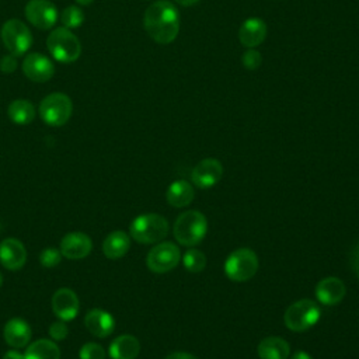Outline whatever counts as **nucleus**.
I'll return each mask as SVG.
<instances>
[{"label":"nucleus","instance_id":"bb28decb","mask_svg":"<svg viewBox=\"0 0 359 359\" xmlns=\"http://www.w3.org/2000/svg\"><path fill=\"white\" fill-rule=\"evenodd\" d=\"M60 20L66 28H77L84 21V14L77 6H69L62 11Z\"/></svg>","mask_w":359,"mask_h":359},{"label":"nucleus","instance_id":"58836bf2","mask_svg":"<svg viewBox=\"0 0 359 359\" xmlns=\"http://www.w3.org/2000/svg\"><path fill=\"white\" fill-rule=\"evenodd\" d=\"M1 283H3V276H1V273H0V286H1Z\"/></svg>","mask_w":359,"mask_h":359},{"label":"nucleus","instance_id":"cd10ccee","mask_svg":"<svg viewBox=\"0 0 359 359\" xmlns=\"http://www.w3.org/2000/svg\"><path fill=\"white\" fill-rule=\"evenodd\" d=\"M80 359H105V351L100 344L86 342L79 351Z\"/></svg>","mask_w":359,"mask_h":359},{"label":"nucleus","instance_id":"a211bd4d","mask_svg":"<svg viewBox=\"0 0 359 359\" xmlns=\"http://www.w3.org/2000/svg\"><path fill=\"white\" fill-rule=\"evenodd\" d=\"M84 325L94 337L105 338L112 334L115 328V320L108 311L101 309H93L86 314Z\"/></svg>","mask_w":359,"mask_h":359},{"label":"nucleus","instance_id":"7c9ffc66","mask_svg":"<svg viewBox=\"0 0 359 359\" xmlns=\"http://www.w3.org/2000/svg\"><path fill=\"white\" fill-rule=\"evenodd\" d=\"M67 334H69L67 325L62 320L52 323L49 327V335L52 341H63L67 337Z\"/></svg>","mask_w":359,"mask_h":359},{"label":"nucleus","instance_id":"f704fd0d","mask_svg":"<svg viewBox=\"0 0 359 359\" xmlns=\"http://www.w3.org/2000/svg\"><path fill=\"white\" fill-rule=\"evenodd\" d=\"M3 359H24V355L21 352H18L17 349H10L4 353Z\"/></svg>","mask_w":359,"mask_h":359},{"label":"nucleus","instance_id":"6ab92c4d","mask_svg":"<svg viewBox=\"0 0 359 359\" xmlns=\"http://www.w3.org/2000/svg\"><path fill=\"white\" fill-rule=\"evenodd\" d=\"M265 36L266 24L258 17L247 18L238 29V39L247 48L258 46L265 39Z\"/></svg>","mask_w":359,"mask_h":359},{"label":"nucleus","instance_id":"c756f323","mask_svg":"<svg viewBox=\"0 0 359 359\" xmlns=\"http://www.w3.org/2000/svg\"><path fill=\"white\" fill-rule=\"evenodd\" d=\"M241 60H243V65L245 66V69H248V70H255V69L259 67V65H261V62H262V57H261V53H259L257 49L248 48V50H245V52L243 53Z\"/></svg>","mask_w":359,"mask_h":359},{"label":"nucleus","instance_id":"72a5a7b5","mask_svg":"<svg viewBox=\"0 0 359 359\" xmlns=\"http://www.w3.org/2000/svg\"><path fill=\"white\" fill-rule=\"evenodd\" d=\"M165 359H198L195 355H192V353H189V352H181V351H178V352H171V353H168L167 356H165Z\"/></svg>","mask_w":359,"mask_h":359},{"label":"nucleus","instance_id":"412c9836","mask_svg":"<svg viewBox=\"0 0 359 359\" xmlns=\"http://www.w3.org/2000/svg\"><path fill=\"white\" fill-rule=\"evenodd\" d=\"M194 196H195L194 187L185 180H177L171 182L165 192L167 202L174 208L188 206L194 201Z\"/></svg>","mask_w":359,"mask_h":359},{"label":"nucleus","instance_id":"c9c22d12","mask_svg":"<svg viewBox=\"0 0 359 359\" xmlns=\"http://www.w3.org/2000/svg\"><path fill=\"white\" fill-rule=\"evenodd\" d=\"M290 359H313L307 352L304 351H296Z\"/></svg>","mask_w":359,"mask_h":359},{"label":"nucleus","instance_id":"1a4fd4ad","mask_svg":"<svg viewBox=\"0 0 359 359\" xmlns=\"http://www.w3.org/2000/svg\"><path fill=\"white\" fill-rule=\"evenodd\" d=\"M181 259L180 248L170 241L157 243L146 257L147 268L154 273H165L174 269Z\"/></svg>","mask_w":359,"mask_h":359},{"label":"nucleus","instance_id":"39448f33","mask_svg":"<svg viewBox=\"0 0 359 359\" xmlns=\"http://www.w3.org/2000/svg\"><path fill=\"white\" fill-rule=\"evenodd\" d=\"M321 311L316 302L302 299L290 304L283 316L285 325L294 332H302L311 328L320 318Z\"/></svg>","mask_w":359,"mask_h":359},{"label":"nucleus","instance_id":"2f4dec72","mask_svg":"<svg viewBox=\"0 0 359 359\" xmlns=\"http://www.w3.org/2000/svg\"><path fill=\"white\" fill-rule=\"evenodd\" d=\"M17 69V56L8 53L0 59V70L3 73H13Z\"/></svg>","mask_w":359,"mask_h":359},{"label":"nucleus","instance_id":"9b49d317","mask_svg":"<svg viewBox=\"0 0 359 359\" xmlns=\"http://www.w3.org/2000/svg\"><path fill=\"white\" fill-rule=\"evenodd\" d=\"M223 174V167L222 163L217 158H203L201 160L192 170L191 172V180L192 184L196 188L201 189H208L215 187Z\"/></svg>","mask_w":359,"mask_h":359},{"label":"nucleus","instance_id":"a878e982","mask_svg":"<svg viewBox=\"0 0 359 359\" xmlns=\"http://www.w3.org/2000/svg\"><path fill=\"white\" fill-rule=\"evenodd\" d=\"M182 264H184V268L192 273H198V272H202L206 266V257L202 251L199 250H188L184 257H182Z\"/></svg>","mask_w":359,"mask_h":359},{"label":"nucleus","instance_id":"4be33fe9","mask_svg":"<svg viewBox=\"0 0 359 359\" xmlns=\"http://www.w3.org/2000/svg\"><path fill=\"white\" fill-rule=\"evenodd\" d=\"M130 247L129 236L122 230L109 233L102 243V252L109 259H118L123 257Z\"/></svg>","mask_w":359,"mask_h":359},{"label":"nucleus","instance_id":"f03ea898","mask_svg":"<svg viewBox=\"0 0 359 359\" xmlns=\"http://www.w3.org/2000/svg\"><path fill=\"white\" fill-rule=\"evenodd\" d=\"M208 231V220L199 210H187L181 213L174 222V237L185 247L199 244Z\"/></svg>","mask_w":359,"mask_h":359},{"label":"nucleus","instance_id":"2eb2a0df","mask_svg":"<svg viewBox=\"0 0 359 359\" xmlns=\"http://www.w3.org/2000/svg\"><path fill=\"white\" fill-rule=\"evenodd\" d=\"M27 261V250L24 244L14 237H8L0 244V262L10 271H17Z\"/></svg>","mask_w":359,"mask_h":359},{"label":"nucleus","instance_id":"473e14b6","mask_svg":"<svg viewBox=\"0 0 359 359\" xmlns=\"http://www.w3.org/2000/svg\"><path fill=\"white\" fill-rule=\"evenodd\" d=\"M349 264H351V268L355 272L356 278L359 279V241L352 247V250L349 252Z\"/></svg>","mask_w":359,"mask_h":359},{"label":"nucleus","instance_id":"0eeeda50","mask_svg":"<svg viewBox=\"0 0 359 359\" xmlns=\"http://www.w3.org/2000/svg\"><path fill=\"white\" fill-rule=\"evenodd\" d=\"M73 112L70 97L63 93H52L46 95L39 105V115L49 126L65 125Z\"/></svg>","mask_w":359,"mask_h":359},{"label":"nucleus","instance_id":"7ed1b4c3","mask_svg":"<svg viewBox=\"0 0 359 359\" xmlns=\"http://www.w3.org/2000/svg\"><path fill=\"white\" fill-rule=\"evenodd\" d=\"M130 237L140 244H156L168 234V222L157 213L136 216L129 226Z\"/></svg>","mask_w":359,"mask_h":359},{"label":"nucleus","instance_id":"4c0bfd02","mask_svg":"<svg viewBox=\"0 0 359 359\" xmlns=\"http://www.w3.org/2000/svg\"><path fill=\"white\" fill-rule=\"evenodd\" d=\"M79 4H81V6H88V4H91L94 0H76Z\"/></svg>","mask_w":359,"mask_h":359},{"label":"nucleus","instance_id":"4468645a","mask_svg":"<svg viewBox=\"0 0 359 359\" xmlns=\"http://www.w3.org/2000/svg\"><path fill=\"white\" fill-rule=\"evenodd\" d=\"M59 250L67 259H81L91 252L93 241L86 233L73 231L62 238Z\"/></svg>","mask_w":359,"mask_h":359},{"label":"nucleus","instance_id":"aec40b11","mask_svg":"<svg viewBox=\"0 0 359 359\" xmlns=\"http://www.w3.org/2000/svg\"><path fill=\"white\" fill-rule=\"evenodd\" d=\"M140 352V342L133 335H119L116 337L108 349L112 359H136Z\"/></svg>","mask_w":359,"mask_h":359},{"label":"nucleus","instance_id":"5701e85b","mask_svg":"<svg viewBox=\"0 0 359 359\" xmlns=\"http://www.w3.org/2000/svg\"><path fill=\"white\" fill-rule=\"evenodd\" d=\"M257 352L261 359H287L290 346L280 337H266L258 344Z\"/></svg>","mask_w":359,"mask_h":359},{"label":"nucleus","instance_id":"dca6fc26","mask_svg":"<svg viewBox=\"0 0 359 359\" xmlns=\"http://www.w3.org/2000/svg\"><path fill=\"white\" fill-rule=\"evenodd\" d=\"M31 327L29 324L20 317L10 318L3 330V337L7 345H10L14 349H20L28 345L31 341Z\"/></svg>","mask_w":359,"mask_h":359},{"label":"nucleus","instance_id":"f3484780","mask_svg":"<svg viewBox=\"0 0 359 359\" xmlns=\"http://www.w3.org/2000/svg\"><path fill=\"white\" fill-rule=\"evenodd\" d=\"M346 289L344 282L335 276L321 279L316 286V297L325 306H334L345 297Z\"/></svg>","mask_w":359,"mask_h":359},{"label":"nucleus","instance_id":"f257e3e1","mask_svg":"<svg viewBox=\"0 0 359 359\" xmlns=\"http://www.w3.org/2000/svg\"><path fill=\"white\" fill-rule=\"evenodd\" d=\"M144 29L149 36L160 45L171 43L180 32V13L168 0L151 3L143 17Z\"/></svg>","mask_w":359,"mask_h":359},{"label":"nucleus","instance_id":"f8f14e48","mask_svg":"<svg viewBox=\"0 0 359 359\" xmlns=\"http://www.w3.org/2000/svg\"><path fill=\"white\" fill-rule=\"evenodd\" d=\"M22 72L29 80L43 83L52 79V76L55 74V66L49 57L42 53L34 52L24 57Z\"/></svg>","mask_w":359,"mask_h":359},{"label":"nucleus","instance_id":"6e6552de","mask_svg":"<svg viewBox=\"0 0 359 359\" xmlns=\"http://www.w3.org/2000/svg\"><path fill=\"white\" fill-rule=\"evenodd\" d=\"M0 36L6 49L14 56H21L22 53H25L32 43V35L29 28L17 18L7 20L3 24Z\"/></svg>","mask_w":359,"mask_h":359},{"label":"nucleus","instance_id":"20e7f679","mask_svg":"<svg viewBox=\"0 0 359 359\" xmlns=\"http://www.w3.org/2000/svg\"><path fill=\"white\" fill-rule=\"evenodd\" d=\"M46 45L50 55L62 63H72L77 60L81 53L79 38L66 27L53 29L46 39Z\"/></svg>","mask_w":359,"mask_h":359},{"label":"nucleus","instance_id":"9d476101","mask_svg":"<svg viewBox=\"0 0 359 359\" xmlns=\"http://www.w3.org/2000/svg\"><path fill=\"white\" fill-rule=\"evenodd\" d=\"M27 20L39 29H49L57 20V10L49 0H29L25 6Z\"/></svg>","mask_w":359,"mask_h":359},{"label":"nucleus","instance_id":"c85d7f7f","mask_svg":"<svg viewBox=\"0 0 359 359\" xmlns=\"http://www.w3.org/2000/svg\"><path fill=\"white\" fill-rule=\"evenodd\" d=\"M60 261H62L60 250H56L53 247H48V248L42 250L39 254V262L45 268H53V266L59 265Z\"/></svg>","mask_w":359,"mask_h":359},{"label":"nucleus","instance_id":"b1692460","mask_svg":"<svg viewBox=\"0 0 359 359\" xmlns=\"http://www.w3.org/2000/svg\"><path fill=\"white\" fill-rule=\"evenodd\" d=\"M24 359H60V349L55 341L41 338L28 345Z\"/></svg>","mask_w":359,"mask_h":359},{"label":"nucleus","instance_id":"393cba45","mask_svg":"<svg viewBox=\"0 0 359 359\" xmlns=\"http://www.w3.org/2000/svg\"><path fill=\"white\" fill-rule=\"evenodd\" d=\"M8 118L17 125H28L35 118V108L28 100H14L7 109Z\"/></svg>","mask_w":359,"mask_h":359},{"label":"nucleus","instance_id":"e433bc0d","mask_svg":"<svg viewBox=\"0 0 359 359\" xmlns=\"http://www.w3.org/2000/svg\"><path fill=\"white\" fill-rule=\"evenodd\" d=\"M174 1L178 3V4H181V6H184V7H189V6L196 4L199 0H174Z\"/></svg>","mask_w":359,"mask_h":359},{"label":"nucleus","instance_id":"423d86ee","mask_svg":"<svg viewBox=\"0 0 359 359\" xmlns=\"http://www.w3.org/2000/svg\"><path fill=\"white\" fill-rule=\"evenodd\" d=\"M258 271V257L250 248L234 250L224 262V273L234 282H245Z\"/></svg>","mask_w":359,"mask_h":359},{"label":"nucleus","instance_id":"ddd939ff","mask_svg":"<svg viewBox=\"0 0 359 359\" xmlns=\"http://www.w3.org/2000/svg\"><path fill=\"white\" fill-rule=\"evenodd\" d=\"M80 302L77 294L67 287H62L53 293L52 310L62 321H72L79 314Z\"/></svg>","mask_w":359,"mask_h":359}]
</instances>
